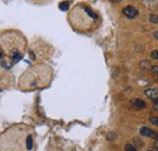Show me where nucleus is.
I'll return each instance as SVG.
<instances>
[{"label":"nucleus","instance_id":"0eeeda50","mask_svg":"<svg viewBox=\"0 0 158 151\" xmlns=\"http://www.w3.org/2000/svg\"><path fill=\"white\" fill-rule=\"evenodd\" d=\"M26 146L28 150H32L33 147V139H32V136H27V139H26Z\"/></svg>","mask_w":158,"mask_h":151},{"label":"nucleus","instance_id":"423d86ee","mask_svg":"<svg viewBox=\"0 0 158 151\" xmlns=\"http://www.w3.org/2000/svg\"><path fill=\"white\" fill-rule=\"evenodd\" d=\"M148 20H150L151 23L157 24V23H158V15H156V13H150V15H148Z\"/></svg>","mask_w":158,"mask_h":151},{"label":"nucleus","instance_id":"7ed1b4c3","mask_svg":"<svg viewBox=\"0 0 158 151\" xmlns=\"http://www.w3.org/2000/svg\"><path fill=\"white\" fill-rule=\"evenodd\" d=\"M145 96L148 99L154 102L156 99H158V89L157 88H147V89H145Z\"/></svg>","mask_w":158,"mask_h":151},{"label":"nucleus","instance_id":"f257e3e1","mask_svg":"<svg viewBox=\"0 0 158 151\" xmlns=\"http://www.w3.org/2000/svg\"><path fill=\"white\" fill-rule=\"evenodd\" d=\"M123 13H124V16H125L127 18H130V20H133V18H136L137 15H139L136 7L130 6V5H129V6H125L124 9H123Z\"/></svg>","mask_w":158,"mask_h":151},{"label":"nucleus","instance_id":"39448f33","mask_svg":"<svg viewBox=\"0 0 158 151\" xmlns=\"http://www.w3.org/2000/svg\"><path fill=\"white\" fill-rule=\"evenodd\" d=\"M133 104H134L136 108H139V109H145V108H146L145 102L141 100V99H133Z\"/></svg>","mask_w":158,"mask_h":151},{"label":"nucleus","instance_id":"dca6fc26","mask_svg":"<svg viewBox=\"0 0 158 151\" xmlns=\"http://www.w3.org/2000/svg\"><path fill=\"white\" fill-rule=\"evenodd\" d=\"M150 70H151L152 73H156V74H158V65H154V67H151V68H150Z\"/></svg>","mask_w":158,"mask_h":151},{"label":"nucleus","instance_id":"9b49d317","mask_svg":"<svg viewBox=\"0 0 158 151\" xmlns=\"http://www.w3.org/2000/svg\"><path fill=\"white\" fill-rule=\"evenodd\" d=\"M116 138H117V136H116L114 132H111V133L107 134V140L108 141H113V140H116Z\"/></svg>","mask_w":158,"mask_h":151},{"label":"nucleus","instance_id":"1a4fd4ad","mask_svg":"<svg viewBox=\"0 0 158 151\" xmlns=\"http://www.w3.org/2000/svg\"><path fill=\"white\" fill-rule=\"evenodd\" d=\"M84 10H85V12H86L88 15H89V16H90L91 18H94V20H95V18H96V13H95V12H94V11H93V10H91L90 7L85 6V7H84Z\"/></svg>","mask_w":158,"mask_h":151},{"label":"nucleus","instance_id":"2eb2a0df","mask_svg":"<svg viewBox=\"0 0 158 151\" xmlns=\"http://www.w3.org/2000/svg\"><path fill=\"white\" fill-rule=\"evenodd\" d=\"M148 64H150V63H148L147 61H144V62L140 63V67H141L142 69H147V68H148Z\"/></svg>","mask_w":158,"mask_h":151},{"label":"nucleus","instance_id":"6e6552de","mask_svg":"<svg viewBox=\"0 0 158 151\" xmlns=\"http://www.w3.org/2000/svg\"><path fill=\"white\" fill-rule=\"evenodd\" d=\"M59 7H60L61 11H67L69 9V3L68 1H62V3H60Z\"/></svg>","mask_w":158,"mask_h":151},{"label":"nucleus","instance_id":"a211bd4d","mask_svg":"<svg viewBox=\"0 0 158 151\" xmlns=\"http://www.w3.org/2000/svg\"><path fill=\"white\" fill-rule=\"evenodd\" d=\"M153 108H154V109L158 111V103H154V104H153Z\"/></svg>","mask_w":158,"mask_h":151},{"label":"nucleus","instance_id":"9d476101","mask_svg":"<svg viewBox=\"0 0 158 151\" xmlns=\"http://www.w3.org/2000/svg\"><path fill=\"white\" fill-rule=\"evenodd\" d=\"M125 151H137V149L135 147L134 144H127L125 145Z\"/></svg>","mask_w":158,"mask_h":151},{"label":"nucleus","instance_id":"6ab92c4d","mask_svg":"<svg viewBox=\"0 0 158 151\" xmlns=\"http://www.w3.org/2000/svg\"><path fill=\"white\" fill-rule=\"evenodd\" d=\"M29 54H30V58H33V59L36 58V56H34V53H33V52H29Z\"/></svg>","mask_w":158,"mask_h":151},{"label":"nucleus","instance_id":"f03ea898","mask_svg":"<svg viewBox=\"0 0 158 151\" xmlns=\"http://www.w3.org/2000/svg\"><path fill=\"white\" fill-rule=\"evenodd\" d=\"M140 133H141V136H144V137L156 139V134H157V132L152 130V129H151V128H148V127H141V128H140Z\"/></svg>","mask_w":158,"mask_h":151},{"label":"nucleus","instance_id":"f3484780","mask_svg":"<svg viewBox=\"0 0 158 151\" xmlns=\"http://www.w3.org/2000/svg\"><path fill=\"white\" fill-rule=\"evenodd\" d=\"M153 36H154V39H157V40H158V30L153 33Z\"/></svg>","mask_w":158,"mask_h":151},{"label":"nucleus","instance_id":"412c9836","mask_svg":"<svg viewBox=\"0 0 158 151\" xmlns=\"http://www.w3.org/2000/svg\"><path fill=\"white\" fill-rule=\"evenodd\" d=\"M148 151H153V150H148Z\"/></svg>","mask_w":158,"mask_h":151},{"label":"nucleus","instance_id":"aec40b11","mask_svg":"<svg viewBox=\"0 0 158 151\" xmlns=\"http://www.w3.org/2000/svg\"><path fill=\"white\" fill-rule=\"evenodd\" d=\"M154 147H156V149L158 150V143H156V145H154Z\"/></svg>","mask_w":158,"mask_h":151},{"label":"nucleus","instance_id":"f8f14e48","mask_svg":"<svg viewBox=\"0 0 158 151\" xmlns=\"http://www.w3.org/2000/svg\"><path fill=\"white\" fill-rule=\"evenodd\" d=\"M151 57H152V59L158 61V50H153V51L151 52Z\"/></svg>","mask_w":158,"mask_h":151},{"label":"nucleus","instance_id":"ddd939ff","mask_svg":"<svg viewBox=\"0 0 158 151\" xmlns=\"http://www.w3.org/2000/svg\"><path fill=\"white\" fill-rule=\"evenodd\" d=\"M148 120H150V122H151V123H153V125L158 126V117H157V116H151Z\"/></svg>","mask_w":158,"mask_h":151},{"label":"nucleus","instance_id":"4468645a","mask_svg":"<svg viewBox=\"0 0 158 151\" xmlns=\"http://www.w3.org/2000/svg\"><path fill=\"white\" fill-rule=\"evenodd\" d=\"M133 141H134V144L136 145V146H139V147H142V143H141V140H140V139H137V138H134L133 139Z\"/></svg>","mask_w":158,"mask_h":151},{"label":"nucleus","instance_id":"20e7f679","mask_svg":"<svg viewBox=\"0 0 158 151\" xmlns=\"http://www.w3.org/2000/svg\"><path fill=\"white\" fill-rule=\"evenodd\" d=\"M11 58H12V62L13 63H17V62H20L22 59V54L20 52H17V51H13L12 52V56H11Z\"/></svg>","mask_w":158,"mask_h":151}]
</instances>
